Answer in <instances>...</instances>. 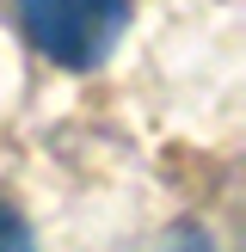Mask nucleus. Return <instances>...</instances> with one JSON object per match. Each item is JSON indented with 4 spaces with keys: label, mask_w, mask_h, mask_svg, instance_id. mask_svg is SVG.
Returning a JSON list of instances; mask_svg holds the SVG:
<instances>
[{
    "label": "nucleus",
    "mask_w": 246,
    "mask_h": 252,
    "mask_svg": "<svg viewBox=\"0 0 246 252\" xmlns=\"http://www.w3.org/2000/svg\"><path fill=\"white\" fill-rule=\"evenodd\" d=\"M19 19H25V37L56 68L92 74L117 49L123 25H129V0H19Z\"/></svg>",
    "instance_id": "1"
},
{
    "label": "nucleus",
    "mask_w": 246,
    "mask_h": 252,
    "mask_svg": "<svg viewBox=\"0 0 246 252\" xmlns=\"http://www.w3.org/2000/svg\"><path fill=\"white\" fill-rule=\"evenodd\" d=\"M0 246H31V228L12 203H0Z\"/></svg>",
    "instance_id": "2"
}]
</instances>
